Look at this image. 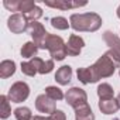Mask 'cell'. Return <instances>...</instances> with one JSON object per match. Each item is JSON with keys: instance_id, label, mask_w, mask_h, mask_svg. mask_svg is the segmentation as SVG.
<instances>
[{"instance_id": "obj_1", "label": "cell", "mask_w": 120, "mask_h": 120, "mask_svg": "<svg viewBox=\"0 0 120 120\" xmlns=\"http://www.w3.org/2000/svg\"><path fill=\"white\" fill-rule=\"evenodd\" d=\"M69 24L75 31H98L102 26V17L98 13H81L72 14L69 19Z\"/></svg>"}, {"instance_id": "obj_2", "label": "cell", "mask_w": 120, "mask_h": 120, "mask_svg": "<svg viewBox=\"0 0 120 120\" xmlns=\"http://www.w3.org/2000/svg\"><path fill=\"white\" fill-rule=\"evenodd\" d=\"M27 31L33 37V42L38 47V49H47V41H48L49 33L45 30V27L41 23H38V21H30Z\"/></svg>"}, {"instance_id": "obj_3", "label": "cell", "mask_w": 120, "mask_h": 120, "mask_svg": "<svg viewBox=\"0 0 120 120\" xmlns=\"http://www.w3.org/2000/svg\"><path fill=\"white\" fill-rule=\"evenodd\" d=\"M47 49L49 51L52 59H55V61H62L68 55L67 54V44L64 42V40L61 37L55 35V34H49L48 41H47Z\"/></svg>"}, {"instance_id": "obj_4", "label": "cell", "mask_w": 120, "mask_h": 120, "mask_svg": "<svg viewBox=\"0 0 120 120\" xmlns=\"http://www.w3.org/2000/svg\"><path fill=\"white\" fill-rule=\"evenodd\" d=\"M92 68H93V71H95V74H96V76H98L99 79L112 76V75L114 74V69H116L114 64L110 61V58H109L106 54H103V55L98 59V61L92 65Z\"/></svg>"}, {"instance_id": "obj_5", "label": "cell", "mask_w": 120, "mask_h": 120, "mask_svg": "<svg viewBox=\"0 0 120 120\" xmlns=\"http://www.w3.org/2000/svg\"><path fill=\"white\" fill-rule=\"evenodd\" d=\"M28 96H30V86L26 82H21V81L13 83L9 89V93H7L9 100L13 102V103H21Z\"/></svg>"}, {"instance_id": "obj_6", "label": "cell", "mask_w": 120, "mask_h": 120, "mask_svg": "<svg viewBox=\"0 0 120 120\" xmlns=\"http://www.w3.org/2000/svg\"><path fill=\"white\" fill-rule=\"evenodd\" d=\"M65 100L67 103L74 107V109H78L81 106H85L88 105V95L83 89L81 88H71L67 93H65Z\"/></svg>"}, {"instance_id": "obj_7", "label": "cell", "mask_w": 120, "mask_h": 120, "mask_svg": "<svg viewBox=\"0 0 120 120\" xmlns=\"http://www.w3.org/2000/svg\"><path fill=\"white\" fill-rule=\"evenodd\" d=\"M7 27L13 34H21L28 28V20L21 13H14L7 20Z\"/></svg>"}, {"instance_id": "obj_8", "label": "cell", "mask_w": 120, "mask_h": 120, "mask_svg": "<svg viewBox=\"0 0 120 120\" xmlns=\"http://www.w3.org/2000/svg\"><path fill=\"white\" fill-rule=\"evenodd\" d=\"M35 107H37L38 112L45 113V114H52L56 110L55 100H52L51 98H48L45 93L37 96V99H35Z\"/></svg>"}, {"instance_id": "obj_9", "label": "cell", "mask_w": 120, "mask_h": 120, "mask_svg": "<svg viewBox=\"0 0 120 120\" xmlns=\"http://www.w3.org/2000/svg\"><path fill=\"white\" fill-rule=\"evenodd\" d=\"M44 3L48 7L59 9V10H69V9L86 6V2H72V0H44Z\"/></svg>"}, {"instance_id": "obj_10", "label": "cell", "mask_w": 120, "mask_h": 120, "mask_svg": "<svg viewBox=\"0 0 120 120\" xmlns=\"http://www.w3.org/2000/svg\"><path fill=\"white\" fill-rule=\"evenodd\" d=\"M85 47V41L82 37L72 34L67 42V54L71 56H78L82 51V48Z\"/></svg>"}, {"instance_id": "obj_11", "label": "cell", "mask_w": 120, "mask_h": 120, "mask_svg": "<svg viewBox=\"0 0 120 120\" xmlns=\"http://www.w3.org/2000/svg\"><path fill=\"white\" fill-rule=\"evenodd\" d=\"M76 75H78V79H79L83 85L95 83V82L99 81V78L96 76V74H95V71H93L92 67H88V68H78Z\"/></svg>"}, {"instance_id": "obj_12", "label": "cell", "mask_w": 120, "mask_h": 120, "mask_svg": "<svg viewBox=\"0 0 120 120\" xmlns=\"http://www.w3.org/2000/svg\"><path fill=\"white\" fill-rule=\"evenodd\" d=\"M31 64L35 67L37 72L41 74V75H45V74H49L52 69H54V59H47V61H44V59L35 56L33 59H30Z\"/></svg>"}, {"instance_id": "obj_13", "label": "cell", "mask_w": 120, "mask_h": 120, "mask_svg": "<svg viewBox=\"0 0 120 120\" xmlns=\"http://www.w3.org/2000/svg\"><path fill=\"white\" fill-rule=\"evenodd\" d=\"M71 79H72V68L69 65L61 67V68L56 71V74H55V81L59 85H62V86L68 85L71 82Z\"/></svg>"}, {"instance_id": "obj_14", "label": "cell", "mask_w": 120, "mask_h": 120, "mask_svg": "<svg viewBox=\"0 0 120 120\" xmlns=\"http://www.w3.org/2000/svg\"><path fill=\"white\" fill-rule=\"evenodd\" d=\"M99 109L103 114H113L120 109V106H119L117 99L113 98V99H109V100H100L99 102Z\"/></svg>"}, {"instance_id": "obj_15", "label": "cell", "mask_w": 120, "mask_h": 120, "mask_svg": "<svg viewBox=\"0 0 120 120\" xmlns=\"http://www.w3.org/2000/svg\"><path fill=\"white\" fill-rule=\"evenodd\" d=\"M14 72H16V62L14 61H11V59H4V61H2V64H0V78L7 79Z\"/></svg>"}, {"instance_id": "obj_16", "label": "cell", "mask_w": 120, "mask_h": 120, "mask_svg": "<svg viewBox=\"0 0 120 120\" xmlns=\"http://www.w3.org/2000/svg\"><path fill=\"white\" fill-rule=\"evenodd\" d=\"M103 40H105V42L110 47V49H114V51L120 52V38H119L114 33H112V31H105V33H103Z\"/></svg>"}, {"instance_id": "obj_17", "label": "cell", "mask_w": 120, "mask_h": 120, "mask_svg": "<svg viewBox=\"0 0 120 120\" xmlns=\"http://www.w3.org/2000/svg\"><path fill=\"white\" fill-rule=\"evenodd\" d=\"M75 120H95V114L89 107V105L75 109Z\"/></svg>"}, {"instance_id": "obj_18", "label": "cell", "mask_w": 120, "mask_h": 120, "mask_svg": "<svg viewBox=\"0 0 120 120\" xmlns=\"http://www.w3.org/2000/svg\"><path fill=\"white\" fill-rule=\"evenodd\" d=\"M21 56L23 58H28V59H33L37 56V52H38V47L33 42V41H28L26 42L23 47H21Z\"/></svg>"}, {"instance_id": "obj_19", "label": "cell", "mask_w": 120, "mask_h": 120, "mask_svg": "<svg viewBox=\"0 0 120 120\" xmlns=\"http://www.w3.org/2000/svg\"><path fill=\"white\" fill-rule=\"evenodd\" d=\"M113 88L109 85V83H106V82H103V83H100L99 86H98V96H99V99L100 100H109V99H113Z\"/></svg>"}, {"instance_id": "obj_20", "label": "cell", "mask_w": 120, "mask_h": 120, "mask_svg": "<svg viewBox=\"0 0 120 120\" xmlns=\"http://www.w3.org/2000/svg\"><path fill=\"white\" fill-rule=\"evenodd\" d=\"M11 114V106H10V100L6 95L0 96V117L3 120L7 119Z\"/></svg>"}, {"instance_id": "obj_21", "label": "cell", "mask_w": 120, "mask_h": 120, "mask_svg": "<svg viewBox=\"0 0 120 120\" xmlns=\"http://www.w3.org/2000/svg\"><path fill=\"white\" fill-rule=\"evenodd\" d=\"M51 26L56 30H68L71 27V24L68 23V20L65 17H61V16H56V17H52L51 20Z\"/></svg>"}, {"instance_id": "obj_22", "label": "cell", "mask_w": 120, "mask_h": 120, "mask_svg": "<svg viewBox=\"0 0 120 120\" xmlns=\"http://www.w3.org/2000/svg\"><path fill=\"white\" fill-rule=\"evenodd\" d=\"M45 95L48 98H51L52 100H62L64 99L62 90L59 88H56V86H47L45 88Z\"/></svg>"}, {"instance_id": "obj_23", "label": "cell", "mask_w": 120, "mask_h": 120, "mask_svg": "<svg viewBox=\"0 0 120 120\" xmlns=\"http://www.w3.org/2000/svg\"><path fill=\"white\" fill-rule=\"evenodd\" d=\"M14 117L17 120H31L33 119V113L28 107L23 106V107H17L14 110Z\"/></svg>"}, {"instance_id": "obj_24", "label": "cell", "mask_w": 120, "mask_h": 120, "mask_svg": "<svg viewBox=\"0 0 120 120\" xmlns=\"http://www.w3.org/2000/svg\"><path fill=\"white\" fill-rule=\"evenodd\" d=\"M21 72L27 76H35L38 72L35 69V67L31 64V61H27V62H21Z\"/></svg>"}, {"instance_id": "obj_25", "label": "cell", "mask_w": 120, "mask_h": 120, "mask_svg": "<svg viewBox=\"0 0 120 120\" xmlns=\"http://www.w3.org/2000/svg\"><path fill=\"white\" fill-rule=\"evenodd\" d=\"M26 17H27V20L28 21H37L38 19H41L42 17V10L38 7V6H35L34 9H31L28 13H26L24 14Z\"/></svg>"}, {"instance_id": "obj_26", "label": "cell", "mask_w": 120, "mask_h": 120, "mask_svg": "<svg viewBox=\"0 0 120 120\" xmlns=\"http://www.w3.org/2000/svg\"><path fill=\"white\" fill-rule=\"evenodd\" d=\"M37 4L34 2H31V0H20V4H19V11L21 14H26L28 13L31 9H34Z\"/></svg>"}, {"instance_id": "obj_27", "label": "cell", "mask_w": 120, "mask_h": 120, "mask_svg": "<svg viewBox=\"0 0 120 120\" xmlns=\"http://www.w3.org/2000/svg\"><path fill=\"white\" fill-rule=\"evenodd\" d=\"M106 55L110 58V61L114 64L116 68H120V52H117V51H114V49H109V51L106 52Z\"/></svg>"}, {"instance_id": "obj_28", "label": "cell", "mask_w": 120, "mask_h": 120, "mask_svg": "<svg viewBox=\"0 0 120 120\" xmlns=\"http://www.w3.org/2000/svg\"><path fill=\"white\" fill-rule=\"evenodd\" d=\"M19 4H20V0H4L3 2V6L10 10V11H19Z\"/></svg>"}, {"instance_id": "obj_29", "label": "cell", "mask_w": 120, "mask_h": 120, "mask_svg": "<svg viewBox=\"0 0 120 120\" xmlns=\"http://www.w3.org/2000/svg\"><path fill=\"white\" fill-rule=\"evenodd\" d=\"M48 120H67V114L62 110H55L52 114L48 116Z\"/></svg>"}, {"instance_id": "obj_30", "label": "cell", "mask_w": 120, "mask_h": 120, "mask_svg": "<svg viewBox=\"0 0 120 120\" xmlns=\"http://www.w3.org/2000/svg\"><path fill=\"white\" fill-rule=\"evenodd\" d=\"M31 120H48V117H42V116H34Z\"/></svg>"}, {"instance_id": "obj_31", "label": "cell", "mask_w": 120, "mask_h": 120, "mask_svg": "<svg viewBox=\"0 0 120 120\" xmlns=\"http://www.w3.org/2000/svg\"><path fill=\"white\" fill-rule=\"evenodd\" d=\"M116 14H117V17H119V19H120V6H119V7H117V11H116Z\"/></svg>"}, {"instance_id": "obj_32", "label": "cell", "mask_w": 120, "mask_h": 120, "mask_svg": "<svg viewBox=\"0 0 120 120\" xmlns=\"http://www.w3.org/2000/svg\"><path fill=\"white\" fill-rule=\"evenodd\" d=\"M117 102H119V106H120V93H119V96H117Z\"/></svg>"}]
</instances>
